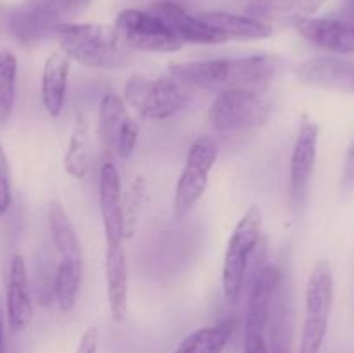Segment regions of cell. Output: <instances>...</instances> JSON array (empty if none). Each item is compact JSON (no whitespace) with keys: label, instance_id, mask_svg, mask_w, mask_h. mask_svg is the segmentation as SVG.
Returning <instances> with one entry per match:
<instances>
[{"label":"cell","instance_id":"1","mask_svg":"<svg viewBox=\"0 0 354 353\" xmlns=\"http://www.w3.org/2000/svg\"><path fill=\"white\" fill-rule=\"evenodd\" d=\"M282 59L272 54L171 62L169 75L187 87L225 92L235 89L265 90L280 71Z\"/></svg>","mask_w":354,"mask_h":353},{"label":"cell","instance_id":"2","mask_svg":"<svg viewBox=\"0 0 354 353\" xmlns=\"http://www.w3.org/2000/svg\"><path fill=\"white\" fill-rule=\"evenodd\" d=\"M62 54L86 68L124 69L133 62L131 51L121 44L114 26L92 23H59L52 31Z\"/></svg>","mask_w":354,"mask_h":353},{"label":"cell","instance_id":"3","mask_svg":"<svg viewBox=\"0 0 354 353\" xmlns=\"http://www.w3.org/2000/svg\"><path fill=\"white\" fill-rule=\"evenodd\" d=\"M123 100L140 116L165 121L178 114L189 100V87L171 75L147 78L133 75L124 85Z\"/></svg>","mask_w":354,"mask_h":353},{"label":"cell","instance_id":"4","mask_svg":"<svg viewBox=\"0 0 354 353\" xmlns=\"http://www.w3.org/2000/svg\"><path fill=\"white\" fill-rule=\"evenodd\" d=\"M273 113V104L265 90L235 89L225 90L211 104V127L220 134L251 130L268 123Z\"/></svg>","mask_w":354,"mask_h":353},{"label":"cell","instance_id":"5","mask_svg":"<svg viewBox=\"0 0 354 353\" xmlns=\"http://www.w3.org/2000/svg\"><path fill=\"white\" fill-rule=\"evenodd\" d=\"M306 311L301 332L299 353H320L328 331L334 305V273L327 260H320L311 270L306 284Z\"/></svg>","mask_w":354,"mask_h":353},{"label":"cell","instance_id":"6","mask_svg":"<svg viewBox=\"0 0 354 353\" xmlns=\"http://www.w3.org/2000/svg\"><path fill=\"white\" fill-rule=\"evenodd\" d=\"M263 217L261 210L256 204H252L244 217L239 220L228 239L227 251H225L223 260V293L230 303H237L239 296L244 286L245 270H248L249 258L254 248L258 246L259 237H261Z\"/></svg>","mask_w":354,"mask_h":353},{"label":"cell","instance_id":"7","mask_svg":"<svg viewBox=\"0 0 354 353\" xmlns=\"http://www.w3.org/2000/svg\"><path fill=\"white\" fill-rule=\"evenodd\" d=\"M216 158L218 144L211 135H203L190 145L173 197V215L176 220H183L204 196Z\"/></svg>","mask_w":354,"mask_h":353},{"label":"cell","instance_id":"8","mask_svg":"<svg viewBox=\"0 0 354 353\" xmlns=\"http://www.w3.org/2000/svg\"><path fill=\"white\" fill-rule=\"evenodd\" d=\"M113 26L121 44L131 52H175L183 47V42L149 10H121Z\"/></svg>","mask_w":354,"mask_h":353},{"label":"cell","instance_id":"9","mask_svg":"<svg viewBox=\"0 0 354 353\" xmlns=\"http://www.w3.org/2000/svg\"><path fill=\"white\" fill-rule=\"evenodd\" d=\"M282 280V272L275 263L263 266L251 291L245 311L244 353H270L265 331L272 314L273 296Z\"/></svg>","mask_w":354,"mask_h":353},{"label":"cell","instance_id":"10","mask_svg":"<svg viewBox=\"0 0 354 353\" xmlns=\"http://www.w3.org/2000/svg\"><path fill=\"white\" fill-rule=\"evenodd\" d=\"M99 118L100 135L106 151L120 159L130 158L138 144L140 125L130 114L123 97L107 92L100 99Z\"/></svg>","mask_w":354,"mask_h":353},{"label":"cell","instance_id":"11","mask_svg":"<svg viewBox=\"0 0 354 353\" xmlns=\"http://www.w3.org/2000/svg\"><path fill=\"white\" fill-rule=\"evenodd\" d=\"M318 123L308 114H303L294 142L292 156H290V173H289V190L292 206L301 208L306 201L308 189H310L311 176L315 172L318 151Z\"/></svg>","mask_w":354,"mask_h":353},{"label":"cell","instance_id":"12","mask_svg":"<svg viewBox=\"0 0 354 353\" xmlns=\"http://www.w3.org/2000/svg\"><path fill=\"white\" fill-rule=\"evenodd\" d=\"M296 30L324 51L353 54L354 52V7L337 16L308 17L294 24Z\"/></svg>","mask_w":354,"mask_h":353},{"label":"cell","instance_id":"13","mask_svg":"<svg viewBox=\"0 0 354 353\" xmlns=\"http://www.w3.org/2000/svg\"><path fill=\"white\" fill-rule=\"evenodd\" d=\"M149 12L154 14L158 19H161L180 40L185 44H204V45H218L228 42L227 37L211 28L204 21L197 17V14H189L180 3L173 0H158V2L149 6Z\"/></svg>","mask_w":354,"mask_h":353},{"label":"cell","instance_id":"14","mask_svg":"<svg viewBox=\"0 0 354 353\" xmlns=\"http://www.w3.org/2000/svg\"><path fill=\"white\" fill-rule=\"evenodd\" d=\"M99 206L107 244H123V194L120 172L113 161H106L99 175Z\"/></svg>","mask_w":354,"mask_h":353},{"label":"cell","instance_id":"15","mask_svg":"<svg viewBox=\"0 0 354 353\" xmlns=\"http://www.w3.org/2000/svg\"><path fill=\"white\" fill-rule=\"evenodd\" d=\"M296 75L308 85L354 93V62L346 59L330 55L306 59L297 66Z\"/></svg>","mask_w":354,"mask_h":353},{"label":"cell","instance_id":"16","mask_svg":"<svg viewBox=\"0 0 354 353\" xmlns=\"http://www.w3.org/2000/svg\"><path fill=\"white\" fill-rule=\"evenodd\" d=\"M7 318L12 332H21L30 325L33 317V301H31L30 279L24 258L14 255L10 260L9 273H7Z\"/></svg>","mask_w":354,"mask_h":353},{"label":"cell","instance_id":"17","mask_svg":"<svg viewBox=\"0 0 354 353\" xmlns=\"http://www.w3.org/2000/svg\"><path fill=\"white\" fill-rule=\"evenodd\" d=\"M325 0H251L245 14L272 26L273 23L296 24L313 17L324 7Z\"/></svg>","mask_w":354,"mask_h":353},{"label":"cell","instance_id":"18","mask_svg":"<svg viewBox=\"0 0 354 353\" xmlns=\"http://www.w3.org/2000/svg\"><path fill=\"white\" fill-rule=\"evenodd\" d=\"M106 282L113 320L121 322L128 314V263L123 244H107Z\"/></svg>","mask_w":354,"mask_h":353},{"label":"cell","instance_id":"19","mask_svg":"<svg viewBox=\"0 0 354 353\" xmlns=\"http://www.w3.org/2000/svg\"><path fill=\"white\" fill-rule=\"evenodd\" d=\"M201 21L209 24L216 31H220L228 40H265L273 35V28L270 24L261 23L248 14H234L227 10H204L197 14Z\"/></svg>","mask_w":354,"mask_h":353},{"label":"cell","instance_id":"20","mask_svg":"<svg viewBox=\"0 0 354 353\" xmlns=\"http://www.w3.org/2000/svg\"><path fill=\"white\" fill-rule=\"evenodd\" d=\"M69 59L61 52H54L45 59L41 73V102L52 118H57L64 109L68 92Z\"/></svg>","mask_w":354,"mask_h":353},{"label":"cell","instance_id":"21","mask_svg":"<svg viewBox=\"0 0 354 353\" xmlns=\"http://www.w3.org/2000/svg\"><path fill=\"white\" fill-rule=\"evenodd\" d=\"M48 227H50L54 246L61 258L83 262L82 244H80L76 228L59 199H52L48 204Z\"/></svg>","mask_w":354,"mask_h":353},{"label":"cell","instance_id":"22","mask_svg":"<svg viewBox=\"0 0 354 353\" xmlns=\"http://www.w3.org/2000/svg\"><path fill=\"white\" fill-rule=\"evenodd\" d=\"M57 24L59 21L54 16H50L44 7L33 2H28L10 19V28H12L14 35L24 44H35L48 35L52 37V31Z\"/></svg>","mask_w":354,"mask_h":353},{"label":"cell","instance_id":"23","mask_svg":"<svg viewBox=\"0 0 354 353\" xmlns=\"http://www.w3.org/2000/svg\"><path fill=\"white\" fill-rule=\"evenodd\" d=\"M90 168V123L78 113L73 125L69 147L64 156V170L76 180L85 179Z\"/></svg>","mask_w":354,"mask_h":353},{"label":"cell","instance_id":"24","mask_svg":"<svg viewBox=\"0 0 354 353\" xmlns=\"http://www.w3.org/2000/svg\"><path fill=\"white\" fill-rule=\"evenodd\" d=\"M232 332H234V320L201 327L187 336L173 353H223Z\"/></svg>","mask_w":354,"mask_h":353},{"label":"cell","instance_id":"25","mask_svg":"<svg viewBox=\"0 0 354 353\" xmlns=\"http://www.w3.org/2000/svg\"><path fill=\"white\" fill-rule=\"evenodd\" d=\"M83 275V262L62 260L55 269V305L61 311H71L78 298L80 284Z\"/></svg>","mask_w":354,"mask_h":353},{"label":"cell","instance_id":"26","mask_svg":"<svg viewBox=\"0 0 354 353\" xmlns=\"http://www.w3.org/2000/svg\"><path fill=\"white\" fill-rule=\"evenodd\" d=\"M17 59L14 52L0 51V127L7 123L16 99Z\"/></svg>","mask_w":354,"mask_h":353},{"label":"cell","instance_id":"27","mask_svg":"<svg viewBox=\"0 0 354 353\" xmlns=\"http://www.w3.org/2000/svg\"><path fill=\"white\" fill-rule=\"evenodd\" d=\"M145 201V180L144 176H137V180L131 182L130 190L123 199V232L124 241L131 239L137 232L138 217L142 213Z\"/></svg>","mask_w":354,"mask_h":353},{"label":"cell","instance_id":"28","mask_svg":"<svg viewBox=\"0 0 354 353\" xmlns=\"http://www.w3.org/2000/svg\"><path fill=\"white\" fill-rule=\"evenodd\" d=\"M37 6L44 7L50 16H54L59 23H64L68 17L83 12L93 3V0H30Z\"/></svg>","mask_w":354,"mask_h":353},{"label":"cell","instance_id":"29","mask_svg":"<svg viewBox=\"0 0 354 353\" xmlns=\"http://www.w3.org/2000/svg\"><path fill=\"white\" fill-rule=\"evenodd\" d=\"M12 203V192H10V166L6 151L0 144V218L9 211Z\"/></svg>","mask_w":354,"mask_h":353},{"label":"cell","instance_id":"30","mask_svg":"<svg viewBox=\"0 0 354 353\" xmlns=\"http://www.w3.org/2000/svg\"><path fill=\"white\" fill-rule=\"evenodd\" d=\"M341 185L346 192H351V190L354 189V137H353L351 144H349L348 152H346Z\"/></svg>","mask_w":354,"mask_h":353},{"label":"cell","instance_id":"31","mask_svg":"<svg viewBox=\"0 0 354 353\" xmlns=\"http://www.w3.org/2000/svg\"><path fill=\"white\" fill-rule=\"evenodd\" d=\"M97 352H99V329L90 325L88 329H85L82 338H80L76 353H97Z\"/></svg>","mask_w":354,"mask_h":353},{"label":"cell","instance_id":"32","mask_svg":"<svg viewBox=\"0 0 354 353\" xmlns=\"http://www.w3.org/2000/svg\"><path fill=\"white\" fill-rule=\"evenodd\" d=\"M268 352L270 353H287V346L286 343H283V338H282V332H275V336H273V346L270 348L268 346Z\"/></svg>","mask_w":354,"mask_h":353},{"label":"cell","instance_id":"33","mask_svg":"<svg viewBox=\"0 0 354 353\" xmlns=\"http://www.w3.org/2000/svg\"><path fill=\"white\" fill-rule=\"evenodd\" d=\"M0 353H6V341H3V329H2V318H0Z\"/></svg>","mask_w":354,"mask_h":353},{"label":"cell","instance_id":"34","mask_svg":"<svg viewBox=\"0 0 354 353\" xmlns=\"http://www.w3.org/2000/svg\"><path fill=\"white\" fill-rule=\"evenodd\" d=\"M353 2H354V0H353Z\"/></svg>","mask_w":354,"mask_h":353}]
</instances>
